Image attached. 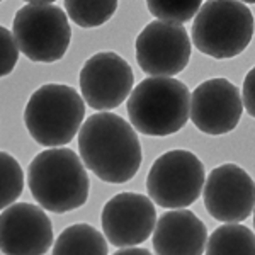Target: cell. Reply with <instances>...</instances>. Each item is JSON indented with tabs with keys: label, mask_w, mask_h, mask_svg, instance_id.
<instances>
[{
	"label": "cell",
	"mask_w": 255,
	"mask_h": 255,
	"mask_svg": "<svg viewBox=\"0 0 255 255\" xmlns=\"http://www.w3.org/2000/svg\"><path fill=\"white\" fill-rule=\"evenodd\" d=\"M79 151L85 168L109 184H125L141 167V145L133 126L114 113H97L82 123Z\"/></svg>",
	"instance_id": "obj_1"
},
{
	"label": "cell",
	"mask_w": 255,
	"mask_h": 255,
	"mask_svg": "<svg viewBox=\"0 0 255 255\" xmlns=\"http://www.w3.org/2000/svg\"><path fill=\"white\" fill-rule=\"evenodd\" d=\"M27 186L41 208L63 215L87 203L90 180L75 151L70 148H48L29 163Z\"/></svg>",
	"instance_id": "obj_2"
},
{
	"label": "cell",
	"mask_w": 255,
	"mask_h": 255,
	"mask_svg": "<svg viewBox=\"0 0 255 255\" xmlns=\"http://www.w3.org/2000/svg\"><path fill=\"white\" fill-rule=\"evenodd\" d=\"M191 92L184 82L168 77H148L128 97L129 125L148 136H168L189 119Z\"/></svg>",
	"instance_id": "obj_3"
},
{
	"label": "cell",
	"mask_w": 255,
	"mask_h": 255,
	"mask_svg": "<svg viewBox=\"0 0 255 255\" xmlns=\"http://www.w3.org/2000/svg\"><path fill=\"white\" fill-rule=\"evenodd\" d=\"M85 102L73 87L46 84L32 92L24 109L27 133L41 146L68 145L79 134Z\"/></svg>",
	"instance_id": "obj_4"
},
{
	"label": "cell",
	"mask_w": 255,
	"mask_h": 255,
	"mask_svg": "<svg viewBox=\"0 0 255 255\" xmlns=\"http://www.w3.org/2000/svg\"><path fill=\"white\" fill-rule=\"evenodd\" d=\"M252 36V10L235 0H211L203 3L192 24L194 46L216 60H228L244 53Z\"/></svg>",
	"instance_id": "obj_5"
},
{
	"label": "cell",
	"mask_w": 255,
	"mask_h": 255,
	"mask_svg": "<svg viewBox=\"0 0 255 255\" xmlns=\"http://www.w3.org/2000/svg\"><path fill=\"white\" fill-rule=\"evenodd\" d=\"M12 36L19 53L31 61L55 63L67 53L72 27L65 10L53 2H27L17 10L12 24Z\"/></svg>",
	"instance_id": "obj_6"
},
{
	"label": "cell",
	"mask_w": 255,
	"mask_h": 255,
	"mask_svg": "<svg viewBox=\"0 0 255 255\" xmlns=\"http://www.w3.org/2000/svg\"><path fill=\"white\" fill-rule=\"evenodd\" d=\"M206 172L192 151L170 150L160 155L146 175L151 203L165 209H184L203 194Z\"/></svg>",
	"instance_id": "obj_7"
},
{
	"label": "cell",
	"mask_w": 255,
	"mask_h": 255,
	"mask_svg": "<svg viewBox=\"0 0 255 255\" xmlns=\"http://www.w3.org/2000/svg\"><path fill=\"white\" fill-rule=\"evenodd\" d=\"M138 65L148 77H168L184 72L191 60V38L179 24L151 20L134 43Z\"/></svg>",
	"instance_id": "obj_8"
},
{
	"label": "cell",
	"mask_w": 255,
	"mask_h": 255,
	"mask_svg": "<svg viewBox=\"0 0 255 255\" xmlns=\"http://www.w3.org/2000/svg\"><path fill=\"white\" fill-rule=\"evenodd\" d=\"M134 75L129 63L114 51H101L80 70L82 99L89 108L109 113L121 106L133 90Z\"/></svg>",
	"instance_id": "obj_9"
},
{
	"label": "cell",
	"mask_w": 255,
	"mask_h": 255,
	"mask_svg": "<svg viewBox=\"0 0 255 255\" xmlns=\"http://www.w3.org/2000/svg\"><path fill=\"white\" fill-rule=\"evenodd\" d=\"M204 206L221 223H242L254 213V179L235 163H225L209 172L203 187Z\"/></svg>",
	"instance_id": "obj_10"
},
{
	"label": "cell",
	"mask_w": 255,
	"mask_h": 255,
	"mask_svg": "<svg viewBox=\"0 0 255 255\" xmlns=\"http://www.w3.org/2000/svg\"><path fill=\"white\" fill-rule=\"evenodd\" d=\"M101 223L111 245L128 249L150 238L157 225V211L148 196L121 192L104 204Z\"/></svg>",
	"instance_id": "obj_11"
},
{
	"label": "cell",
	"mask_w": 255,
	"mask_h": 255,
	"mask_svg": "<svg viewBox=\"0 0 255 255\" xmlns=\"http://www.w3.org/2000/svg\"><path fill=\"white\" fill-rule=\"evenodd\" d=\"M244 114L240 90L226 79L199 84L191 96L189 116L197 129L206 134H226L238 126Z\"/></svg>",
	"instance_id": "obj_12"
},
{
	"label": "cell",
	"mask_w": 255,
	"mask_h": 255,
	"mask_svg": "<svg viewBox=\"0 0 255 255\" xmlns=\"http://www.w3.org/2000/svg\"><path fill=\"white\" fill-rule=\"evenodd\" d=\"M53 245V225L36 204L14 203L0 215V252L3 255H44Z\"/></svg>",
	"instance_id": "obj_13"
},
{
	"label": "cell",
	"mask_w": 255,
	"mask_h": 255,
	"mask_svg": "<svg viewBox=\"0 0 255 255\" xmlns=\"http://www.w3.org/2000/svg\"><path fill=\"white\" fill-rule=\"evenodd\" d=\"M206 225L189 209H172L157 220L153 250L157 255H203Z\"/></svg>",
	"instance_id": "obj_14"
},
{
	"label": "cell",
	"mask_w": 255,
	"mask_h": 255,
	"mask_svg": "<svg viewBox=\"0 0 255 255\" xmlns=\"http://www.w3.org/2000/svg\"><path fill=\"white\" fill-rule=\"evenodd\" d=\"M53 255H108V240L94 226L77 223L60 233Z\"/></svg>",
	"instance_id": "obj_15"
},
{
	"label": "cell",
	"mask_w": 255,
	"mask_h": 255,
	"mask_svg": "<svg viewBox=\"0 0 255 255\" xmlns=\"http://www.w3.org/2000/svg\"><path fill=\"white\" fill-rule=\"evenodd\" d=\"M204 249V255H255V235L240 223H226L211 233Z\"/></svg>",
	"instance_id": "obj_16"
},
{
	"label": "cell",
	"mask_w": 255,
	"mask_h": 255,
	"mask_svg": "<svg viewBox=\"0 0 255 255\" xmlns=\"http://www.w3.org/2000/svg\"><path fill=\"white\" fill-rule=\"evenodd\" d=\"M65 5V14L80 27H99L106 24L113 17L114 12L118 9L116 0L111 2H73V0H67Z\"/></svg>",
	"instance_id": "obj_17"
},
{
	"label": "cell",
	"mask_w": 255,
	"mask_h": 255,
	"mask_svg": "<svg viewBox=\"0 0 255 255\" xmlns=\"http://www.w3.org/2000/svg\"><path fill=\"white\" fill-rule=\"evenodd\" d=\"M24 191V172L7 151H0V209H7Z\"/></svg>",
	"instance_id": "obj_18"
},
{
	"label": "cell",
	"mask_w": 255,
	"mask_h": 255,
	"mask_svg": "<svg viewBox=\"0 0 255 255\" xmlns=\"http://www.w3.org/2000/svg\"><path fill=\"white\" fill-rule=\"evenodd\" d=\"M203 3L199 0H158V2H148L146 7L151 15H155L157 20L168 24H179L182 26L184 22L196 17Z\"/></svg>",
	"instance_id": "obj_19"
},
{
	"label": "cell",
	"mask_w": 255,
	"mask_h": 255,
	"mask_svg": "<svg viewBox=\"0 0 255 255\" xmlns=\"http://www.w3.org/2000/svg\"><path fill=\"white\" fill-rule=\"evenodd\" d=\"M19 60V48L12 31L0 26V79L7 77L15 68Z\"/></svg>",
	"instance_id": "obj_20"
},
{
	"label": "cell",
	"mask_w": 255,
	"mask_h": 255,
	"mask_svg": "<svg viewBox=\"0 0 255 255\" xmlns=\"http://www.w3.org/2000/svg\"><path fill=\"white\" fill-rule=\"evenodd\" d=\"M254 92H255V70L252 68L245 77L244 82V90L240 92L242 97V106L250 116L255 114V101H254Z\"/></svg>",
	"instance_id": "obj_21"
},
{
	"label": "cell",
	"mask_w": 255,
	"mask_h": 255,
	"mask_svg": "<svg viewBox=\"0 0 255 255\" xmlns=\"http://www.w3.org/2000/svg\"><path fill=\"white\" fill-rule=\"evenodd\" d=\"M113 255H151L150 250L141 249V247H128V249H119Z\"/></svg>",
	"instance_id": "obj_22"
}]
</instances>
